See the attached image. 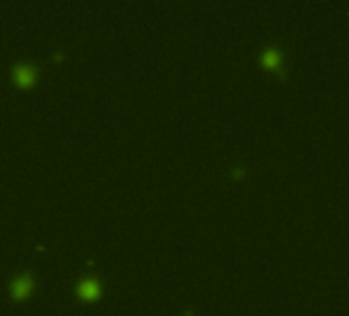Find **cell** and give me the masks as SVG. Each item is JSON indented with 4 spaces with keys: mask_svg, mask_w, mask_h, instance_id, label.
Returning <instances> with one entry per match:
<instances>
[{
    "mask_svg": "<svg viewBox=\"0 0 349 316\" xmlns=\"http://www.w3.org/2000/svg\"><path fill=\"white\" fill-rule=\"evenodd\" d=\"M17 81L23 83V85L31 83L33 81V70L31 68H25V66H19V70H17Z\"/></svg>",
    "mask_w": 349,
    "mask_h": 316,
    "instance_id": "cell-1",
    "label": "cell"
},
{
    "mask_svg": "<svg viewBox=\"0 0 349 316\" xmlns=\"http://www.w3.org/2000/svg\"><path fill=\"white\" fill-rule=\"evenodd\" d=\"M29 288H31V280H29V278H21V280H17L15 286H13V290H15L17 296H23Z\"/></svg>",
    "mask_w": 349,
    "mask_h": 316,
    "instance_id": "cell-2",
    "label": "cell"
},
{
    "mask_svg": "<svg viewBox=\"0 0 349 316\" xmlns=\"http://www.w3.org/2000/svg\"><path fill=\"white\" fill-rule=\"evenodd\" d=\"M81 290H83V294H85V296H97V292H99V286H97L95 282H85Z\"/></svg>",
    "mask_w": 349,
    "mask_h": 316,
    "instance_id": "cell-3",
    "label": "cell"
},
{
    "mask_svg": "<svg viewBox=\"0 0 349 316\" xmlns=\"http://www.w3.org/2000/svg\"><path fill=\"white\" fill-rule=\"evenodd\" d=\"M263 60H265L267 66H278V60H280V58H278L276 52H267V54L263 56Z\"/></svg>",
    "mask_w": 349,
    "mask_h": 316,
    "instance_id": "cell-4",
    "label": "cell"
}]
</instances>
